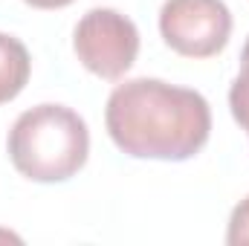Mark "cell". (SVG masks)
<instances>
[{
  "mask_svg": "<svg viewBox=\"0 0 249 246\" xmlns=\"http://www.w3.org/2000/svg\"><path fill=\"white\" fill-rule=\"evenodd\" d=\"M105 124L127 157L183 162L209 142L212 110L197 90L162 78H130L110 93Z\"/></svg>",
  "mask_w": 249,
  "mask_h": 246,
  "instance_id": "1",
  "label": "cell"
},
{
  "mask_svg": "<svg viewBox=\"0 0 249 246\" xmlns=\"http://www.w3.org/2000/svg\"><path fill=\"white\" fill-rule=\"evenodd\" d=\"M12 165L32 183H64L75 177L90 157L87 122L64 105L23 110L6 139Z\"/></svg>",
  "mask_w": 249,
  "mask_h": 246,
  "instance_id": "2",
  "label": "cell"
},
{
  "mask_svg": "<svg viewBox=\"0 0 249 246\" xmlns=\"http://www.w3.org/2000/svg\"><path fill=\"white\" fill-rule=\"evenodd\" d=\"M72 50L93 75L116 81L139 55V29L116 9H90L75 23Z\"/></svg>",
  "mask_w": 249,
  "mask_h": 246,
  "instance_id": "3",
  "label": "cell"
},
{
  "mask_svg": "<svg viewBox=\"0 0 249 246\" xmlns=\"http://www.w3.org/2000/svg\"><path fill=\"white\" fill-rule=\"evenodd\" d=\"M160 32L177 55L212 58L229 44L232 12L223 0H165Z\"/></svg>",
  "mask_w": 249,
  "mask_h": 246,
  "instance_id": "4",
  "label": "cell"
},
{
  "mask_svg": "<svg viewBox=\"0 0 249 246\" xmlns=\"http://www.w3.org/2000/svg\"><path fill=\"white\" fill-rule=\"evenodd\" d=\"M29 72H32V58H29V50L23 47V41L0 32V105L18 99L23 93Z\"/></svg>",
  "mask_w": 249,
  "mask_h": 246,
  "instance_id": "5",
  "label": "cell"
},
{
  "mask_svg": "<svg viewBox=\"0 0 249 246\" xmlns=\"http://www.w3.org/2000/svg\"><path fill=\"white\" fill-rule=\"evenodd\" d=\"M229 107H232L235 122L249 133V38L244 44V50H241V72H238V78L232 81V90H229Z\"/></svg>",
  "mask_w": 249,
  "mask_h": 246,
  "instance_id": "6",
  "label": "cell"
},
{
  "mask_svg": "<svg viewBox=\"0 0 249 246\" xmlns=\"http://www.w3.org/2000/svg\"><path fill=\"white\" fill-rule=\"evenodd\" d=\"M226 244L229 246H247L249 244V197H244L229 217L226 226Z\"/></svg>",
  "mask_w": 249,
  "mask_h": 246,
  "instance_id": "7",
  "label": "cell"
},
{
  "mask_svg": "<svg viewBox=\"0 0 249 246\" xmlns=\"http://www.w3.org/2000/svg\"><path fill=\"white\" fill-rule=\"evenodd\" d=\"M23 3H29L32 9H64L75 0H23Z\"/></svg>",
  "mask_w": 249,
  "mask_h": 246,
  "instance_id": "8",
  "label": "cell"
}]
</instances>
